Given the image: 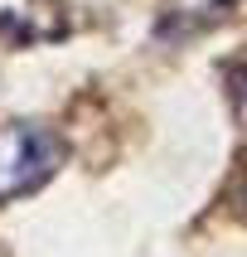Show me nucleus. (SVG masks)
Returning <instances> with one entry per match:
<instances>
[{
    "mask_svg": "<svg viewBox=\"0 0 247 257\" xmlns=\"http://www.w3.org/2000/svg\"><path fill=\"white\" fill-rule=\"evenodd\" d=\"M228 209H232L237 223H247V156L237 160V170H232V180H228Z\"/></svg>",
    "mask_w": 247,
    "mask_h": 257,
    "instance_id": "3",
    "label": "nucleus"
},
{
    "mask_svg": "<svg viewBox=\"0 0 247 257\" xmlns=\"http://www.w3.org/2000/svg\"><path fill=\"white\" fill-rule=\"evenodd\" d=\"M228 102H232V112H237V121L247 126V58H237L228 68Z\"/></svg>",
    "mask_w": 247,
    "mask_h": 257,
    "instance_id": "2",
    "label": "nucleus"
},
{
    "mask_svg": "<svg viewBox=\"0 0 247 257\" xmlns=\"http://www.w3.org/2000/svg\"><path fill=\"white\" fill-rule=\"evenodd\" d=\"M63 156H68V146L54 126H39V121L0 126V204L44 189L58 175Z\"/></svg>",
    "mask_w": 247,
    "mask_h": 257,
    "instance_id": "1",
    "label": "nucleus"
}]
</instances>
